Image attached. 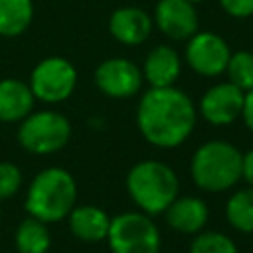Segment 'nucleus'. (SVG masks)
<instances>
[{"instance_id": "f257e3e1", "label": "nucleus", "mask_w": 253, "mask_h": 253, "mask_svg": "<svg viewBox=\"0 0 253 253\" xmlns=\"http://www.w3.org/2000/svg\"><path fill=\"white\" fill-rule=\"evenodd\" d=\"M196 121V103L176 85L150 87L136 105L138 132L156 148H176L184 144L192 136Z\"/></svg>"}, {"instance_id": "f03ea898", "label": "nucleus", "mask_w": 253, "mask_h": 253, "mask_svg": "<svg viewBox=\"0 0 253 253\" xmlns=\"http://www.w3.org/2000/svg\"><path fill=\"white\" fill-rule=\"evenodd\" d=\"M125 186L138 211L152 217L164 213L166 208L180 196V180L174 168L154 158L132 164Z\"/></svg>"}, {"instance_id": "7ed1b4c3", "label": "nucleus", "mask_w": 253, "mask_h": 253, "mask_svg": "<svg viewBox=\"0 0 253 253\" xmlns=\"http://www.w3.org/2000/svg\"><path fill=\"white\" fill-rule=\"evenodd\" d=\"M77 202V182L65 168L49 166L40 170L26 190L28 215L45 223L61 221L69 215Z\"/></svg>"}, {"instance_id": "20e7f679", "label": "nucleus", "mask_w": 253, "mask_h": 253, "mask_svg": "<svg viewBox=\"0 0 253 253\" xmlns=\"http://www.w3.org/2000/svg\"><path fill=\"white\" fill-rule=\"evenodd\" d=\"M243 152L227 140H208L190 158V178L196 188L221 194L241 182Z\"/></svg>"}, {"instance_id": "39448f33", "label": "nucleus", "mask_w": 253, "mask_h": 253, "mask_svg": "<svg viewBox=\"0 0 253 253\" xmlns=\"http://www.w3.org/2000/svg\"><path fill=\"white\" fill-rule=\"evenodd\" d=\"M18 144L38 156L55 154L67 146L71 138V123L69 119L53 109L32 111L26 119L18 123Z\"/></svg>"}, {"instance_id": "423d86ee", "label": "nucleus", "mask_w": 253, "mask_h": 253, "mask_svg": "<svg viewBox=\"0 0 253 253\" xmlns=\"http://www.w3.org/2000/svg\"><path fill=\"white\" fill-rule=\"evenodd\" d=\"M107 243L111 253H160L162 237L152 215L136 210L111 217Z\"/></svg>"}, {"instance_id": "0eeeda50", "label": "nucleus", "mask_w": 253, "mask_h": 253, "mask_svg": "<svg viewBox=\"0 0 253 253\" xmlns=\"http://www.w3.org/2000/svg\"><path fill=\"white\" fill-rule=\"evenodd\" d=\"M28 85L36 101L55 105L73 95L77 87V69L61 55H47L34 65Z\"/></svg>"}, {"instance_id": "6e6552de", "label": "nucleus", "mask_w": 253, "mask_h": 253, "mask_svg": "<svg viewBox=\"0 0 253 253\" xmlns=\"http://www.w3.org/2000/svg\"><path fill=\"white\" fill-rule=\"evenodd\" d=\"M231 55L229 43L213 32H196L186 40L184 59L188 67L202 77H217L225 73Z\"/></svg>"}, {"instance_id": "1a4fd4ad", "label": "nucleus", "mask_w": 253, "mask_h": 253, "mask_svg": "<svg viewBox=\"0 0 253 253\" xmlns=\"http://www.w3.org/2000/svg\"><path fill=\"white\" fill-rule=\"evenodd\" d=\"M93 79L97 89L111 99H130L140 91L144 83L142 69L126 57L103 59L95 67Z\"/></svg>"}, {"instance_id": "9d476101", "label": "nucleus", "mask_w": 253, "mask_h": 253, "mask_svg": "<svg viewBox=\"0 0 253 253\" xmlns=\"http://www.w3.org/2000/svg\"><path fill=\"white\" fill-rule=\"evenodd\" d=\"M243 97L245 93L233 83L229 81L215 83L202 95L198 103L200 117L213 126H227L237 119H241Z\"/></svg>"}, {"instance_id": "9b49d317", "label": "nucleus", "mask_w": 253, "mask_h": 253, "mask_svg": "<svg viewBox=\"0 0 253 253\" xmlns=\"http://www.w3.org/2000/svg\"><path fill=\"white\" fill-rule=\"evenodd\" d=\"M154 26L168 40H188L200 28V16L196 4L188 0H158L152 14Z\"/></svg>"}, {"instance_id": "f8f14e48", "label": "nucleus", "mask_w": 253, "mask_h": 253, "mask_svg": "<svg viewBox=\"0 0 253 253\" xmlns=\"http://www.w3.org/2000/svg\"><path fill=\"white\" fill-rule=\"evenodd\" d=\"M152 16L138 6H121L109 16V34L123 45L144 43L152 34Z\"/></svg>"}, {"instance_id": "ddd939ff", "label": "nucleus", "mask_w": 253, "mask_h": 253, "mask_svg": "<svg viewBox=\"0 0 253 253\" xmlns=\"http://www.w3.org/2000/svg\"><path fill=\"white\" fill-rule=\"evenodd\" d=\"M170 229L182 235H196L206 229L210 219L208 204L198 196H178L164 211Z\"/></svg>"}, {"instance_id": "4468645a", "label": "nucleus", "mask_w": 253, "mask_h": 253, "mask_svg": "<svg viewBox=\"0 0 253 253\" xmlns=\"http://www.w3.org/2000/svg\"><path fill=\"white\" fill-rule=\"evenodd\" d=\"M140 69L150 87H172L182 73V57L172 45L158 43L146 53Z\"/></svg>"}, {"instance_id": "2eb2a0df", "label": "nucleus", "mask_w": 253, "mask_h": 253, "mask_svg": "<svg viewBox=\"0 0 253 253\" xmlns=\"http://www.w3.org/2000/svg\"><path fill=\"white\" fill-rule=\"evenodd\" d=\"M65 219H67L69 231L79 241H87V243H99L107 239V233L111 227V215L103 208L93 204L75 206Z\"/></svg>"}, {"instance_id": "dca6fc26", "label": "nucleus", "mask_w": 253, "mask_h": 253, "mask_svg": "<svg viewBox=\"0 0 253 253\" xmlns=\"http://www.w3.org/2000/svg\"><path fill=\"white\" fill-rule=\"evenodd\" d=\"M34 103L28 83L16 77L0 79V123H20L34 111Z\"/></svg>"}, {"instance_id": "f3484780", "label": "nucleus", "mask_w": 253, "mask_h": 253, "mask_svg": "<svg viewBox=\"0 0 253 253\" xmlns=\"http://www.w3.org/2000/svg\"><path fill=\"white\" fill-rule=\"evenodd\" d=\"M14 245L18 253H47L51 247V233L47 223L28 215L16 227Z\"/></svg>"}, {"instance_id": "a211bd4d", "label": "nucleus", "mask_w": 253, "mask_h": 253, "mask_svg": "<svg viewBox=\"0 0 253 253\" xmlns=\"http://www.w3.org/2000/svg\"><path fill=\"white\" fill-rule=\"evenodd\" d=\"M34 20V0H0V36L18 38Z\"/></svg>"}, {"instance_id": "6ab92c4d", "label": "nucleus", "mask_w": 253, "mask_h": 253, "mask_svg": "<svg viewBox=\"0 0 253 253\" xmlns=\"http://www.w3.org/2000/svg\"><path fill=\"white\" fill-rule=\"evenodd\" d=\"M227 223L245 235H253V188L245 186L235 190L225 202Z\"/></svg>"}, {"instance_id": "aec40b11", "label": "nucleus", "mask_w": 253, "mask_h": 253, "mask_svg": "<svg viewBox=\"0 0 253 253\" xmlns=\"http://www.w3.org/2000/svg\"><path fill=\"white\" fill-rule=\"evenodd\" d=\"M225 75L227 81L239 87L243 93L253 89V51L249 49L231 51L225 67Z\"/></svg>"}, {"instance_id": "412c9836", "label": "nucleus", "mask_w": 253, "mask_h": 253, "mask_svg": "<svg viewBox=\"0 0 253 253\" xmlns=\"http://www.w3.org/2000/svg\"><path fill=\"white\" fill-rule=\"evenodd\" d=\"M188 253H239V251L235 241L227 233L202 229L200 233L194 235Z\"/></svg>"}, {"instance_id": "4be33fe9", "label": "nucleus", "mask_w": 253, "mask_h": 253, "mask_svg": "<svg viewBox=\"0 0 253 253\" xmlns=\"http://www.w3.org/2000/svg\"><path fill=\"white\" fill-rule=\"evenodd\" d=\"M24 184V176L18 164L0 160V202L12 200Z\"/></svg>"}, {"instance_id": "5701e85b", "label": "nucleus", "mask_w": 253, "mask_h": 253, "mask_svg": "<svg viewBox=\"0 0 253 253\" xmlns=\"http://www.w3.org/2000/svg\"><path fill=\"white\" fill-rule=\"evenodd\" d=\"M221 10L231 18H251L253 16V0H217Z\"/></svg>"}, {"instance_id": "b1692460", "label": "nucleus", "mask_w": 253, "mask_h": 253, "mask_svg": "<svg viewBox=\"0 0 253 253\" xmlns=\"http://www.w3.org/2000/svg\"><path fill=\"white\" fill-rule=\"evenodd\" d=\"M241 119L245 123V126L253 132V89L245 91L243 97V111H241Z\"/></svg>"}, {"instance_id": "393cba45", "label": "nucleus", "mask_w": 253, "mask_h": 253, "mask_svg": "<svg viewBox=\"0 0 253 253\" xmlns=\"http://www.w3.org/2000/svg\"><path fill=\"white\" fill-rule=\"evenodd\" d=\"M241 180L253 188V148L247 150L243 154V162H241Z\"/></svg>"}, {"instance_id": "a878e982", "label": "nucleus", "mask_w": 253, "mask_h": 253, "mask_svg": "<svg viewBox=\"0 0 253 253\" xmlns=\"http://www.w3.org/2000/svg\"><path fill=\"white\" fill-rule=\"evenodd\" d=\"M188 2H192V4H202V2H206V0H188Z\"/></svg>"}, {"instance_id": "bb28decb", "label": "nucleus", "mask_w": 253, "mask_h": 253, "mask_svg": "<svg viewBox=\"0 0 253 253\" xmlns=\"http://www.w3.org/2000/svg\"><path fill=\"white\" fill-rule=\"evenodd\" d=\"M0 204H2V202H0ZM0 217H2V206H0Z\"/></svg>"}]
</instances>
